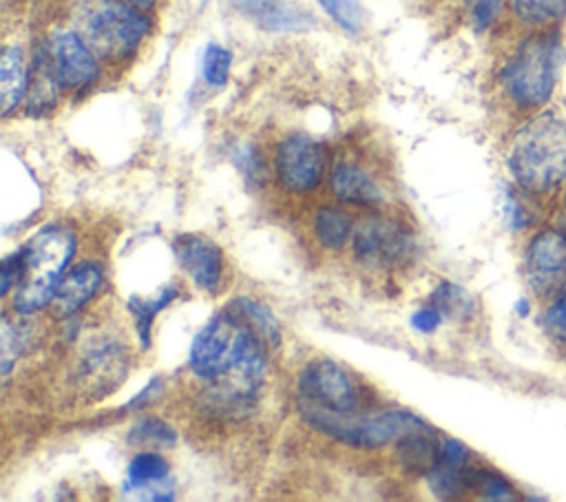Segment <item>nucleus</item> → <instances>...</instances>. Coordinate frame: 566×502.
<instances>
[{
    "instance_id": "f257e3e1",
    "label": "nucleus",
    "mask_w": 566,
    "mask_h": 502,
    "mask_svg": "<svg viewBox=\"0 0 566 502\" xmlns=\"http://www.w3.org/2000/svg\"><path fill=\"white\" fill-rule=\"evenodd\" d=\"M268 341L232 301L226 312L214 314L192 338L188 367L212 385L210 402L237 411L256 400L268 369Z\"/></svg>"
},
{
    "instance_id": "f03ea898",
    "label": "nucleus",
    "mask_w": 566,
    "mask_h": 502,
    "mask_svg": "<svg viewBox=\"0 0 566 502\" xmlns=\"http://www.w3.org/2000/svg\"><path fill=\"white\" fill-rule=\"evenodd\" d=\"M509 170L528 192H551L566 179V126L553 113L528 119L509 148Z\"/></svg>"
},
{
    "instance_id": "7ed1b4c3",
    "label": "nucleus",
    "mask_w": 566,
    "mask_h": 502,
    "mask_svg": "<svg viewBox=\"0 0 566 502\" xmlns=\"http://www.w3.org/2000/svg\"><path fill=\"white\" fill-rule=\"evenodd\" d=\"M73 252L75 237L62 226H44L22 245V276L13 287L18 314H33L53 303Z\"/></svg>"
},
{
    "instance_id": "20e7f679",
    "label": "nucleus",
    "mask_w": 566,
    "mask_h": 502,
    "mask_svg": "<svg viewBox=\"0 0 566 502\" xmlns=\"http://www.w3.org/2000/svg\"><path fill=\"white\" fill-rule=\"evenodd\" d=\"M562 60L564 51L555 35L526 38L502 69V82L511 100L526 108L548 102L559 77Z\"/></svg>"
},
{
    "instance_id": "39448f33",
    "label": "nucleus",
    "mask_w": 566,
    "mask_h": 502,
    "mask_svg": "<svg viewBox=\"0 0 566 502\" xmlns=\"http://www.w3.org/2000/svg\"><path fill=\"white\" fill-rule=\"evenodd\" d=\"M301 416L316 431L358 449H378L396 442L405 433L429 427L422 418L405 409H389L376 414H329L316 409H301Z\"/></svg>"
},
{
    "instance_id": "423d86ee",
    "label": "nucleus",
    "mask_w": 566,
    "mask_h": 502,
    "mask_svg": "<svg viewBox=\"0 0 566 502\" xmlns=\"http://www.w3.org/2000/svg\"><path fill=\"white\" fill-rule=\"evenodd\" d=\"M148 20L133 4L117 0L99 2L86 18L88 44L106 57L130 55L148 33Z\"/></svg>"
},
{
    "instance_id": "0eeeda50",
    "label": "nucleus",
    "mask_w": 566,
    "mask_h": 502,
    "mask_svg": "<svg viewBox=\"0 0 566 502\" xmlns=\"http://www.w3.org/2000/svg\"><path fill=\"white\" fill-rule=\"evenodd\" d=\"M298 409H316L329 414H356L358 394L352 376L332 360L307 363L298 378Z\"/></svg>"
},
{
    "instance_id": "6e6552de",
    "label": "nucleus",
    "mask_w": 566,
    "mask_h": 502,
    "mask_svg": "<svg viewBox=\"0 0 566 502\" xmlns=\"http://www.w3.org/2000/svg\"><path fill=\"white\" fill-rule=\"evenodd\" d=\"M274 170L287 190L310 192L323 181L325 150L307 135H290L276 148Z\"/></svg>"
},
{
    "instance_id": "1a4fd4ad",
    "label": "nucleus",
    "mask_w": 566,
    "mask_h": 502,
    "mask_svg": "<svg viewBox=\"0 0 566 502\" xmlns=\"http://www.w3.org/2000/svg\"><path fill=\"white\" fill-rule=\"evenodd\" d=\"M352 245L363 263L394 265L409 257L411 239L400 223L387 217H367L354 228Z\"/></svg>"
},
{
    "instance_id": "9d476101",
    "label": "nucleus",
    "mask_w": 566,
    "mask_h": 502,
    "mask_svg": "<svg viewBox=\"0 0 566 502\" xmlns=\"http://www.w3.org/2000/svg\"><path fill=\"white\" fill-rule=\"evenodd\" d=\"M46 51L55 82L62 88H84L99 73L91 46H86V42L71 31L53 35Z\"/></svg>"
},
{
    "instance_id": "9b49d317",
    "label": "nucleus",
    "mask_w": 566,
    "mask_h": 502,
    "mask_svg": "<svg viewBox=\"0 0 566 502\" xmlns=\"http://www.w3.org/2000/svg\"><path fill=\"white\" fill-rule=\"evenodd\" d=\"M175 480L170 475V464L155 449L133 456L126 467L124 495H135L142 500H172Z\"/></svg>"
},
{
    "instance_id": "f8f14e48",
    "label": "nucleus",
    "mask_w": 566,
    "mask_h": 502,
    "mask_svg": "<svg viewBox=\"0 0 566 502\" xmlns=\"http://www.w3.org/2000/svg\"><path fill=\"white\" fill-rule=\"evenodd\" d=\"M566 274V237L557 230H539L526 248V276L544 292Z\"/></svg>"
},
{
    "instance_id": "ddd939ff",
    "label": "nucleus",
    "mask_w": 566,
    "mask_h": 502,
    "mask_svg": "<svg viewBox=\"0 0 566 502\" xmlns=\"http://www.w3.org/2000/svg\"><path fill=\"white\" fill-rule=\"evenodd\" d=\"M175 252L179 265L188 272L197 287L203 292L219 290L223 279V257L212 241L199 234H181L175 239Z\"/></svg>"
},
{
    "instance_id": "4468645a",
    "label": "nucleus",
    "mask_w": 566,
    "mask_h": 502,
    "mask_svg": "<svg viewBox=\"0 0 566 502\" xmlns=\"http://www.w3.org/2000/svg\"><path fill=\"white\" fill-rule=\"evenodd\" d=\"M429 489L438 498H460L462 493L471 491V467H469V451L455 438L440 440V456L433 469L427 473Z\"/></svg>"
},
{
    "instance_id": "2eb2a0df",
    "label": "nucleus",
    "mask_w": 566,
    "mask_h": 502,
    "mask_svg": "<svg viewBox=\"0 0 566 502\" xmlns=\"http://www.w3.org/2000/svg\"><path fill=\"white\" fill-rule=\"evenodd\" d=\"M102 285V268L93 261H82L73 265L64 276L60 279L57 292H55V310L60 316H71L80 307H84L97 287Z\"/></svg>"
},
{
    "instance_id": "dca6fc26",
    "label": "nucleus",
    "mask_w": 566,
    "mask_h": 502,
    "mask_svg": "<svg viewBox=\"0 0 566 502\" xmlns=\"http://www.w3.org/2000/svg\"><path fill=\"white\" fill-rule=\"evenodd\" d=\"M329 186L332 192L345 203L376 206L382 201V188L376 184V179L367 170L349 161H340L334 166Z\"/></svg>"
},
{
    "instance_id": "f3484780",
    "label": "nucleus",
    "mask_w": 566,
    "mask_h": 502,
    "mask_svg": "<svg viewBox=\"0 0 566 502\" xmlns=\"http://www.w3.org/2000/svg\"><path fill=\"white\" fill-rule=\"evenodd\" d=\"M396 456L407 471L427 475L440 456V442H438L433 429L424 427V429H418V431H411V433H405L402 438H398Z\"/></svg>"
},
{
    "instance_id": "a211bd4d",
    "label": "nucleus",
    "mask_w": 566,
    "mask_h": 502,
    "mask_svg": "<svg viewBox=\"0 0 566 502\" xmlns=\"http://www.w3.org/2000/svg\"><path fill=\"white\" fill-rule=\"evenodd\" d=\"M29 77L22 51L18 46H7L0 60V113L9 115L22 95L27 93Z\"/></svg>"
},
{
    "instance_id": "6ab92c4d",
    "label": "nucleus",
    "mask_w": 566,
    "mask_h": 502,
    "mask_svg": "<svg viewBox=\"0 0 566 502\" xmlns=\"http://www.w3.org/2000/svg\"><path fill=\"white\" fill-rule=\"evenodd\" d=\"M179 294V290L175 285H166L159 294H155L153 299H142V296H133L128 299V312L133 316L135 323V332L139 338L142 349L150 347V330H153V321L155 316L175 301V296Z\"/></svg>"
},
{
    "instance_id": "aec40b11",
    "label": "nucleus",
    "mask_w": 566,
    "mask_h": 502,
    "mask_svg": "<svg viewBox=\"0 0 566 502\" xmlns=\"http://www.w3.org/2000/svg\"><path fill=\"white\" fill-rule=\"evenodd\" d=\"M314 232L321 245L338 250L343 248L354 234V221L349 212L336 206H323L314 215Z\"/></svg>"
},
{
    "instance_id": "412c9836",
    "label": "nucleus",
    "mask_w": 566,
    "mask_h": 502,
    "mask_svg": "<svg viewBox=\"0 0 566 502\" xmlns=\"http://www.w3.org/2000/svg\"><path fill=\"white\" fill-rule=\"evenodd\" d=\"M128 445L144 449H170L177 445V431L161 418H142L128 431Z\"/></svg>"
},
{
    "instance_id": "4be33fe9",
    "label": "nucleus",
    "mask_w": 566,
    "mask_h": 502,
    "mask_svg": "<svg viewBox=\"0 0 566 502\" xmlns=\"http://www.w3.org/2000/svg\"><path fill=\"white\" fill-rule=\"evenodd\" d=\"M55 75L51 69V60H49V51H40L38 60H35V75L33 82L27 86L29 93V111L31 113H40L42 108H49L55 102Z\"/></svg>"
},
{
    "instance_id": "5701e85b",
    "label": "nucleus",
    "mask_w": 566,
    "mask_h": 502,
    "mask_svg": "<svg viewBox=\"0 0 566 502\" xmlns=\"http://www.w3.org/2000/svg\"><path fill=\"white\" fill-rule=\"evenodd\" d=\"M513 11L526 24H544L566 13V0H513Z\"/></svg>"
},
{
    "instance_id": "b1692460",
    "label": "nucleus",
    "mask_w": 566,
    "mask_h": 502,
    "mask_svg": "<svg viewBox=\"0 0 566 502\" xmlns=\"http://www.w3.org/2000/svg\"><path fill=\"white\" fill-rule=\"evenodd\" d=\"M471 491H475L484 500H515V489L495 471L471 469Z\"/></svg>"
},
{
    "instance_id": "393cba45",
    "label": "nucleus",
    "mask_w": 566,
    "mask_h": 502,
    "mask_svg": "<svg viewBox=\"0 0 566 502\" xmlns=\"http://www.w3.org/2000/svg\"><path fill=\"white\" fill-rule=\"evenodd\" d=\"M232 53L219 44H208L201 57V75L210 86H223L228 82Z\"/></svg>"
},
{
    "instance_id": "a878e982",
    "label": "nucleus",
    "mask_w": 566,
    "mask_h": 502,
    "mask_svg": "<svg viewBox=\"0 0 566 502\" xmlns=\"http://www.w3.org/2000/svg\"><path fill=\"white\" fill-rule=\"evenodd\" d=\"M239 305V310L248 316V321L259 330V334L270 343V345H279V325L274 321V316L256 301L248 299V296H241L234 301Z\"/></svg>"
},
{
    "instance_id": "bb28decb",
    "label": "nucleus",
    "mask_w": 566,
    "mask_h": 502,
    "mask_svg": "<svg viewBox=\"0 0 566 502\" xmlns=\"http://www.w3.org/2000/svg\"><path fill=\"white\" fill-rule=\"evenodd\" d=\"M325 13L349 33H358L363 27V9L358 0H318Z\"/></svg>"
},
{
    "instance_id": "cd10ccee",
    "label": "nucleus",
    "mask_w": 566,
    "mask_h": 502,
    "mask_svg": "<svg viewBox=\"0 0 566 502\" xmlns=\"http://www.w3.org/2000/svg\"><path fill=\"white\" fill-rule=\"evenodd\" d=\"M429 303L438 307L442 314H467L471 310V299L453 283L438 285Z\"/></svg>"
},
{
    "instance_id": "c85d7f7f",
    "label": "nucleus",
    "mask_w": 566,
    "mask_h": 502,
    "mask_svg": "<svg viewBox=\"0 0 566 502\" xmlns=\"http://www.w3.org/2000/svg\"><path fill=\"white\" fill-rule=\"evenodd\" d=\"M20 347H22V341H20V334H18V325L13 327V323L9 318H4V323H2V349H0V360H2V374L4 376L11 372L13 363L18 360Z\"/></svg>"
},
{
    "instance_id": "c756f323",
    "label": "nucleus",
    "mask_w": 566,
    "mask_h": 502,
    "mask_svg": "<svg viewBox=\"0 0 566 502\" xmlns=\"http://www.w3.org/2000/svg\"><path fill=\"white\" fill-rule=\"evenodd\" d=\"M544 327L553 338L566 343V290L546 310Z\"/></svg>"
},
{
    "instance_id": "7c9ffc66",
    "label": "nucleus",
    "mask_w": 566,
    "mask_h": 502,
    "mask_svg": "<svg viewBox=\"0 0 566 502\" xmlns=\"http://www.w3.org/2000/svg\"><path fill=\"white\" fill-rule=\"evenodd\" d=\"M469 4V18L475 31H484L495 20L502 0H467Z\"/></svg>"
},
{
    "instance_id": "2f4dec72",
    "label": "nucleus",
    "mask_w": 566,
    "mask_h": 502,
    "mask_svg": "<svg viewBox=\"0 0 566 502\" xmlns=\"http://www.w3.org/2000/svg\"><path fill=\"white\" fill-rule=\"evenodd\" d=\"M22 265H24L22 248L15 250L13 254L4 257V261H2V285H0V294L2 296H7L11 292V287L18 285V281L22 276Z\"/></svg>"
},
{
    "instance_id": "473e14b6",
    "label": "nucleus",
    "mask_w": 566,
    "mask_h": 502,
    "mask_svg": "<svg viewBox=\"0 0 566 502\" xmlns=\"http://www.w3.org/2000/svg\"><path fill=\"white\" fill-rule=\"evenodd\" d=\"M442 323V312L438 307H433L431 303L427 307H420L411 314V327L416 332H422V334H431L440 327Z\"/></svg>"
},
{
    "instance_id": "72a5a7b5",
    "label": "nucleus",
    "mask_w": 566,
    "mask_h": 502,
    "mask_svg": "<svg viewBox=\"0 0 566 502\" xmlns=\"http://www.w3.org/2000/svg\"><path fill=\"white\" fill-rule=\"evenodd\" d=\"M126 2L133 4V7H137V9H148V7H153L155 0H126Z\"/></svg>"
}]
</instances>
